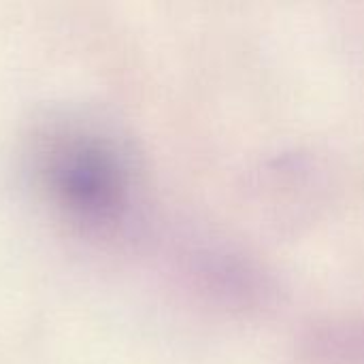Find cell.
Here are the masks:
<instances>
[{
  "label": "cell",
  "instance_id": "cell-1",
  "mask_svg": "<svg viewBox=\"0 0 364 364\" xmlns=\"http://www.w3.org/2000/svg\"><path fill=\"white\" fill-rule=\"evenodd\" d=\"M34 175L49 200L73 222H111L126 200V166L119 149L100 130L66 122L41 132Z\"/></svg>",
  "mask_w": 364,
  "mask_h": 364
}]
</instances>
